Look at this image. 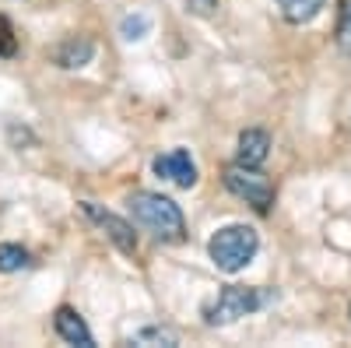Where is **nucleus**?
<instances>
[{"label":"nucleus","instance_id":"obj_1","mask_svg":"<svg viewBox=\"0 0 351 348\" xmlns=\"http://www.w3.org/2000/svg\"><path fill=\"white\" fill-rule=\"evenodd\" d=\"M130 211H134V222L148 229L158 243H183L186 240V222H183V211L176 200L152 194V190H137L130 197Z\"/></svg>","mask_w":351,"mask_h":348},{"label":"nucleus","instance_id":"obj_2","mask_svg":"<svg viewBox=\"0 0 351 348\" xmlns=\"http://www.w3.org/2000/svg\"><path fill=\"white\" fill-rule=\"evenodd\" d=\"M256 250H260V236H256V229H250V225H225V229L215 232L211 243H208V253L215 260V268L225 271V275L243 271L256 257Z\"/></svg>","mask_w":351,"mask_h":348},{"label":"nucleus","instance_id":"obj_3","mask_svg":"<svg viewBox=\"0 0 351 348\" xmlns=\"http://www.w3.org/2000/svg\"><path fill=\"white\" fill-rule=\"evenodd\" d=\"M274 303V288H246V285H225L211 306H204V321L211 327H225L246 313H256Z\"/></svg>","mask_w":351,"mask_h":348},{"label":"nucleus","instance_id":"obj_4","mask_svg":"<svg viewBox=\"0 0 351 348\" xmlns=\"http://www.w3.org/2000/svg\"><path fill=\"white\" fill-rule=\"evenodd\" d=\"M225 187L236 197H243L246 205H253L260 215H267L271 205H274V183L263 176V172H256V165H243V162L228 165L225 169Z\"/></svg>","mask_w":351,"mask_h":348},{"label":"nucleus","instance_id":"obj_5","mask_svg":"<svg viewBox=\"0 0 351 348\" xmlns=\"http://www.w3.org/2000/svg\"><path fill=\"white\" fill-rule=\"evenodd\" d=\"M81 211L88 215V218H92L102 232H106V236L116 243V246H120L123 253H134L137 250V232H134V225L130 222H123V218H116L112 211H102L99 205H92V200H84V205H81Z\"/></svg>","mask_w":351,"mask_h":348},{"label":"nucleus","instance_id":"obj_6","mask_svg":"<svg viewBox=\"0 0 351 348\" xmlns=\"http://www.w3.org/2000/svg\"><path fill=\"white\" fill-rule=\"evenodd\" d=\"M152 169H155L158 180H169V183L183 187V190H190V187L197 183V165H193L190 152H183V148H176V152H169V155H158V159L152 162Z\"/></svg>","mask_w":351,"mask_h":348},{"label":"nucleus","instance_id":"obj_7","mask_svg":"<svg viewBox=\"0 0 351 348\" xmlns=\"http://www.w3.org/2000/svg\"><path fill=\"white\" fill-rule=\"evenodd\" d=\"M53 327H56V334H60L67 345H81V348H92V345H95L92 331L84 327V321H81V316H77L71 306H60V310H56Z\"/></svg>","mask_w":351,"mask_h":348},{"label":"nucleus","instance_id":"obj_8","mask_svg":"<svg viewBox=\"0 0 351 348\" xmlns=\"http://www.w3.org/2000/svg\"><path fill=\"white\" fill-rule=\"evenodd\" d=\"M267 155H271L267 130H243L239 134V162L243 165H263Z\"/></svg>","mask_w":351,"mask_h":348},{"label":"nucleus","instance_id":"obj_9","mask_svg":"<svg viewBox=\"0 0 351 348\" xmlns=\"http://www.w3.org/2000/svg\"><path fill=\"white\" fill-rule=\"evenodd\" d=\"M92 53H95V43L92 39H84V36H74L67 39L60 49H56V64L74 71V67H84L88 60H92Z\"/></svg>","mask_w":351,"mask_h":348},{"label":"nucleus","instance_id":"obj_10","mask_svg":"<svg viewBox=\"0 0 351 348\" xmlns=\"http://www.w3.org/2000/svg\"><path fill=\"white\" fill-rule=\"evenodd\" d=\"M278 8H281L285 21L302 25V21H313L319 11H324V0H278Z\"/></svg>","mask_w":351,"mask_h":348},{"label":"nucleus","instance_id":"obj_11","mask_svg":"<svg viewBox=\"0 0 351 348\" xmlns=\"http://www.w3.org/2000/svg\"><path fill=\"white\" fill-rule=\"evenodd\" d=\"M28 264H32V257H28L25 246H18V243H0V271H4V275H14V271H21V268H28Z\"/></svg>","mask_w":351,"mask_h":348},{"label":"nucleus","instance_id":"obj_12","mask_svg":"<svg viewBox=\"0 0 351 348\" xmlns=\"http://www.w3.org/2000/svg\"><path fill=\"white\" fill-rule=\"evenodd\" d=\"M334 39H337V49H341L344 56H351V0H341V11H337V32H334Z\"/></svg>","mask_w":351,"mask_h":348},{"label":"nucleus","instance_id":"obj_13","mask_svg":"<svg viewBox=\"0 0 351 348\" xmlns=\"http://www.w3.org/2000/svg\"><path fill=\"white\" fill-rule=\"evenodd\" d=\"M148 28H152L148 14H127V18H123V25H120V36H123L127 43H137V39L148 36Z\"/></svg>","mask_w":351,"mask_h":348},{"label":"nucleus","instance_id":"obj_14","mask_svg":"<svg viewBox=\"0 0 351 348\" xmlns=\"http://www.w3.org/2000/svg\"><path fill=\"white\" fill-rule=\"evenodd\" d=\"M137 341L141 345H148V341H155V345H180L176 331H169V327H144V331H137Z\"/></svg>","mask_w":351,"mask_h":348},{"label":"nucleus","instance_id":"obj_15","mask_svg":"<svg viewBox=\"0 0 351 348\" xmlns=\"http://www.w3.org/2000/svg\"><path fill=\"white\" fill-rule=\"evenodd\" d=\"M18 49V39H14V28L8 18H0V56H14Z\"/></svg>","mask_w":351,"mask_h":348},{"label":"nucleus","instance_id":"obj_16","mask_svg":"<svg viewBox=\"0 0 351 348\" xmlns=\"http://www.w3.org/2000/svg\"><path fill=\"white\" fill-rule=\"evenodd\" d=\"M186 8H190L193 14H200V18H208V14H215L218 0H186Z\"/></svg>","mask_w":351,"mask_h":348},{"label":"nucleus","instance_id":"obj_17","mask_svg":"<svg viewBox=\"0 0 351 348\" xmlns=\"http://www.w3.org/2000/svg\"><path fill=\"white\" fill-rule=\"evenodd\" d=\"M348 313H351V306H348Z\"/></svg>","mask_w":351,"mask_h":348}]
</instances>
